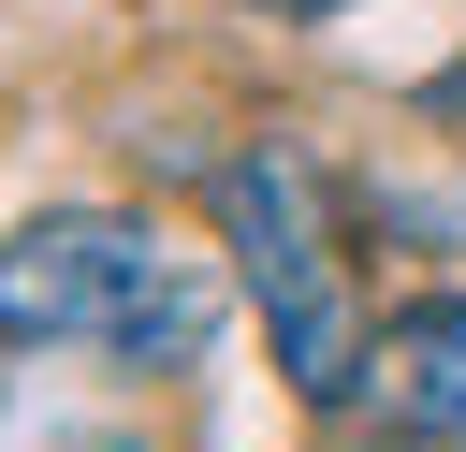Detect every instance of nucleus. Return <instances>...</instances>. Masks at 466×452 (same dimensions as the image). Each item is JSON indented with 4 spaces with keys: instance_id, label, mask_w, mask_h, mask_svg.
Wrapping results in <instances>:
<instances>
[{
    "instance_id": "obj_6",
    "label": "nucleus",
    "mask_w": 466,
    "mask_h": 452,
    "mask_svg": "<svg viewBox=\"0 0 466 452\" xmlns=\"http://www.w3.org/2000/svg\"><path fill=\"white\" fill-rule=\"evenodd\" d=\"M291 15H335V0H291Z\"/></svg>"
},
{
    "instance_id": "obj_4",
    "label": "nucleus",
    "mask_w": 466,
    "mask_h": 452,
    "mask_svg": "<svg viewBox=\"0 0 466 452\" xmlns=\"http://www.w3.org/2000/svg\"><path fill=\"white\" fill-rule=\"evenodd\" d=\"M379 219H408V233H437V248L466 262V175H451V190H408V204H379Z\"/></svg>"
},
{
    "instance_id": "obj_1",
    "label": "nucleus",
    "mask_w": 466,
    "mask_h": 452,
    "mask_svg": "<svg viewBox=\"0 0 466 452\" xmlns=\"http://www.w3.org/2000/svg\"><path fill=\"white\" fill-rule=\"evenodd\" d=\"M218 335V262L175 248L131 204H58L0 233V350H87V365H189Z\"/></svg>"
},
{
    "instance_id": "obj_5",
    "label": "nucleus",
    "mask_w": 466,
    "mask_h": 452,
    "mask_svg": "<svg viewBox=\"0 0 466 452\" xmlns=\"http://www.w3.org/2000/svg\"><path fill=\"white\" fill-rule=\"evenodd\" d=\"M437 87H451V102H466V58H451V73H437Z\"/></svg>"
},
{
    "instance_id": "obj_3",
    "label": "nucleus",
    "mask_w": 466,
    "mask_h": 452,
    "mask_svg": "<svg viewBox=\"0 0 466 452\" xmlns=\"http://www.w3.org/2000/svg\"><path fill=\"white\" fill-rule=\"evenodd\" d=\"M350 423H379L393 452H466V292H422L364 335Z\"/></svg>"
},
{
    "instance_id": "obj_2",
    "label": "nucleus",
    "mask_w": 466,
    "mask_h": 452,
    "mask_svg": "<svg viewBox=\"0 0 466 452\" xmlns=\"http://www.w3.org/2000/svg\"><path fill=\"white\" fill-rule=\"evenodd\" d=\"M218 233H233V277H248V306H262L277 365H291L320 408H350V365H364L350 219H335V190H320V160H306L291 131H262L248 160H218Z\"/></svg>"
}]
</instances>
